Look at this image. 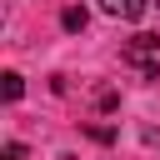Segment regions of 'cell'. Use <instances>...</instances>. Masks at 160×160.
Here are the masks:
<instances>
[{
	"label": "cell",
	"instance_id": "cell-1",
	"mask_svg": "<svg viewBox=\"0 0 160 160\" xmlns=\"http://www.w3.org/2000/svg\"><path fill=\"white\" fill-rule=\"evenodd\" d=\"M125 60L140 70V80H155L160 75V35H135L125 45Z\"/></svg>",
	"mask_w": 160,
	"mask_h": 160
},
{
	"label": "cell",
	"instance_id": "cell-2",
	"mask_svg": "<svg viewBox=\"0 0 160 160\" xmlns=\"http://www.w3.org/2000/svg\"><path fill=\"white\" fill-rule=\"evenodd\" d=\"M100 10L115 15V20H140L145 15V0H100Z\"/></svg>",
	"mask_w": 160,
	"mask_h": 160
},
{
	"label": "cell",
	"instance_id": "cell-3",
	"mask_svg": "<svg viewBox=\"0 0 160 160\" xmlns=\"http://www.w3.org/2000/svg\"><path fill=\"white\" fill-rule=\"evenodd\" d=\"M60 25H65L70 35H75V30H85V25H90V15H85V5H65V15H60Z\"/></svg>",
	"mask_w": 160,
	"mask_h": 160
},
{
	"label": "cell",
	"instance_id": "cell-4",
	"mask_svg": "<svg viewBox=\"0 0 160 160\" xmlns=\"http://www.w3.org/2000/svg\"><path fill=\"white\" fill-rule=\"evenodd\" d=\"M0 80H5V85H0V90H5V100H20V95H25V80H20L15 70H10V75H0Z\"/></svg>",
	"mask_w": 160,
	"mask_h": 160
},
{
	"label": "cell",
	"instance_id": "cell-5",
	"mask_svg": "<svg viewBox=\"0 0 160 160\" xmlns=\"http://www.w3.org/2000/svg\"><path fill=\"white\" fill-rule=\"evenodd\" d=\"M0 160H25V145H20V140H10V145H5V155H0Z\"/></svg>",
	"mask_w": 160,
	"mask_h": 160
}]
</instances>
